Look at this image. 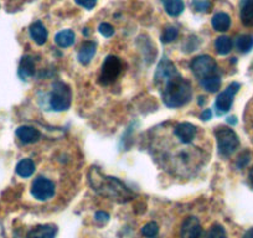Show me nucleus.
<instances>
[{
    "label": "nucleus",
    "instance_id": "16",
    "mask_svg": "<svg viewBox=\"0 0 253 238\" xmlns=\"http://www.w3.org/2000/svg\"><path fill=\"white\" fill-rule=\"evenodd\" d=\"M241 21L245 26H253V0H243L241 4Z\"/></svg>",
    "mask_w": 253,
    "mask_h": 238
},
{
    "label": "nucleus",
    "instance_id": "6",
    "mask_svg": "<svg viewBox=\"0 0 253 238\" xmlns=\"http://www.w3.org/2000/svg\"><path fill=\"white\" fill-rule=\"evenodd\" d=\"M56 193L55 184L43 176L36 177L31 185V195L39 201H46L53 198Z\"/></svg>",
    "mask_w": 253,
    "mask_h": 238
},
{
    "label": "nucleus",
    "instance_id": "12",
    "mask_svg": "<svg viewBox=\"0 0 253 238\" xmlns=\"http://www.w3.org/2000/svg\"><path fill=\"white\" fill-rule=\"evenodd\" d=\"M16 137L24 144H34L40 139V132L33 127L23 125V127H19L16 129Z\"/></svg>",
    "mask_w": 253,
    "mask_h": 238
},
{
    "label": "nucleus",
    "instance_id": "1",
    "mask_svg": "<svg viewBox=\"0 0 253 238\" xmlns=\"http://www.w3.org/2000/svg\"><path fill=\"white\" fill-rule=\"evenodd\" d=\"M155 84L159 88L163 102L169 108H179L189 103L193 97V87L177 72L168 58H163L155 72Z\"/></svg>",
    "mask_w": 253,
    "mask_h": 238
},
{
    "label": "nucleus",
    "instance_id": "32",
    "mask_svg": "<svg viewBox=\"0 0 253 238\" xmlns=\"http://www.w3.org/2000/svg\"><path fill=\"white\" fill-rule=\"evenodd\" d=\"M108 217H109V216L107 215L106 212H97L96 213V220L97 221H102V222H106V221H108Z\"/></svg>",
    "mask_w": 253,
    "mask_h": 238
},
{
    "label": "nucleus",
    "instance_id": "19",
    "mask_svg": "<svg viewBox=\"0 0 253 238\" xmlns=\"http://www.w3.org/2000/svg\"><path fill=\"white\" fill-rule=\"evenodd\" d=\"M231 26V18L225 13H217L212 18V28L215 29L216 31H220V33H223V31L228 30Z\"/></svg>",
    "mask_w": 253,
    "mask_h": 238
},
{
    "label": "nucleus",
    "instance_id": "21",
    "mask_svg": "<svg viewBox=\"0 0 253 238\" xmlns=\"http://www.w3.org/2000/svg\"><path fill=\"white\" fill-rule=\"evenodd\" d=\"M215 46H216V51H217L220 55L223 56L231 52L233 43H232V40H231V38L223 35V36H220V38H217V40H216L215 42Z\"/></svg>",
    "mask_w": 253,
    "mask_h": 238
},
{
    "label": "nucleus",
    "instance_id": "25",
    "mask_svg": "<svg viewBox=\"0 0 253 238\" xmlns=\"http://www.w3.org/2000/svg\"><path fill=\"white\" fill-rule=\"evenodd\" d=\"M177 35H179V31H177V29L174 28V26H169V28L165 29L164 33L162 34V41L163 42H167V43L172 42V41L177 38Z\"/></svg>",
    "mask_w": 253,
    "mask_h": 238
},
{
    "label": "nucleus",
    "instance_id": "2",
    "mask_svg": "<svg viewBox=\"0 0 253 238\" xmlns=\"http://www.w3.org/2000/svg\"><path fill=\"white\" fill-rule=\"evenodd\" d=\"M89 181L97 193L109 198L111 200L118 201V202L132 200L133 193L122 181H119L116 177L104 176L98 169L91 170Z\"/></svg>",
    "mask_w": 253,
    "mask_h": 238
},
{
    "label": "nucleus",
    "instance_id": "35",
    "mask_svg": "<svg viewBox=\"0 0 253 238\" xmlns=\"http://www.w3.org/2000/svg\"><path fill=\"white\" fill-rule=\"evenodd\" d=\"M233 119H235L233 117H230V118H228V123H232V124L233 123H236V120H233Z\"/></svg>",
    "mask_w": 253,
    "mask_h": 238
},
{
    "label": "nucleus",
    "instance_id": "23",
    "mask_svg": "<svg viewBox=\"0 0 253 238\" xmlns=\"http://www.w3.org/2000/svg\"><path fill=\"white\" fill-rule=\"evenodd\" d=\"M236 47L240 52H250L253 47V38L251 35H240L236 40Z\"/></svg>",
    "mask_w": 253,
    "mask_h": 238
},
{
    "label": "nucleus",
    "instance_id": "17",
    "mask_svg": "<svg viewBox=\"0 0 253 238\" xmlns=\"http://www.w3.org/2000/svg\"><path fill=\"white\" fill-rule=\"evenodd\" d=\"M165 11L171 16H177L184 11L185 5L182 0H162Z\"/></svg>",
    "mask_w": 253,
    "mask_h": 238
},
{
    "label": "nucleus",
    "instance_id": "9",
    "mask_svg": "<svg viewBox=\"0 0 253 238\" xmlns=\"http://www.w3.org/2000/svg\"><path fill=\"white\" fill-rule=\"evenodd\" d=\"M203 227L195 216H190L182 222L181 226V238H201Z\"/></svg>",
    "mask_w": 253,
    "mask_h": 238
},
{
    "label": "nucleus",
    "instance_id": "8",
    "mask_svg": "<svg viewBox=\"0 0 253 238\" xmlns=\"http://www.w3.org/2000/svg\"><path fill=\"white\" fill-rule=\"evenodd\" d=\"M238 89H240V84L236 83V82H233V83H231L230 86H228L227 88L222 92V93L218 94L217 99H216V103H215L216 111H217L218 114H223V113H226V112L230 111L231 106H232V103H233V98H235V96H236V93L238 92Z\"/></svg>",
    "mask_w": 253,
    "mask_h": 238
},
{
    "label": "nucleus",
    "instance_id": "18",
    "mask_svg": "<svg viewBox=\"0 0 253 238\" xmlns=\"http://www.w3.org/2000/svg\"><path fill=\"white\" fill-rule=\"evenodd\" d=\"M55 42L60 47L66 48L74 45L75 42V33L72 30H62L55 36Z\"/></svg>",
    "mask_w": 253,
    "mask_h": 238
},
{
    "label": "nucleus",
    "instance_id": "7",
    "mask_svg": "<svg viewBox=\"0 0 253 238\" xmlns=\"http://www.w3.org/2000/svg\"><path fill=\"white\" fill-rule=\"evenodd\" d=\"M122 70V62L116 56H108L104 60L103 66H102L101 76H99V82L102 84H111L113 83L119 76Z\"/></svg>",
    "mask_w": 253,
    "mask_h": 238
},
{
    "label": "nucleus",
    "instance_id": "26",
    "mask_svg": "<svg viewBox=\"0 0 253 238\" xmlns=\"http://www.w3.org/2000/svg\"><path fill=\"white\" fill-rule=\"evenodd\" d=\"M158 232H159V227H158V225L155 222L147 223V225L143 226V228H142L143 236H144V237H148V238L155 237V236L158 235Z\"/></svg>",
    "mask_w": 253,
    "mask_h": 238
},
{
    "label": "nucleus",
    "instance_id": "34",
    "mask_svg": "<svg viewBox=\"0 0 253 238\" xmlns=\"http://www.w3.org/2000/svg\"><path fill=\"white\" fill-rule=\"evenodd\" d=\"M250 181H251V184L253 185V167L251 169V171H250Z\"/></svg>",
    "mask_w": 253,
    "mask_h": 238
},
{
    "label": "nucleus",
    "instance_id": "30",
    "mask_svg": "<svg viewBox=\"0 0 253 238\" xmlns=\"http://www.w3.org/2000/svg\"><path fill=\"white\" fill-rule=\"evenodd\" d=\"M248 161H250V153H248V152H243L242 154H241L240 157H238L237 166L238 167L246 166V165L248 164Z\"/></svg>",
    "mask_w": 253,
    "mask_h": 238
},
{
    "label": "nucleus",
    "instance_id": "28",
    "mask_svg": "<svg viewBox=\"0 0 253 238\" xmlns=\"http://www.w3.org/2000/svg\"><path fill=\"white\" fill-rule=\"evenodd\" d=\"M99 33L104 36V38H111L112 35L114 34V28L111 25V24L107 23H102L98 28Z\"/></svg>",
    "mask_w": 253,
    "mask_h": 238
},
{
    "label": "nucleus",
    "instance_id": "20",
    "mask_svg": "<svg viewBox=\"0 0 253 238\" xmlns=\"http://www.w3.org/2000/svg\"><path fill=\"white\" fill-rule=\"evenodd\" d=\"M35 172V164L31 159H23L16 165V174L21 177H30Z\"/></svg>",
    "mask_w": 253,
    "mask_h": 238
},
{
    "label": "nucleus",
    "instance_id": "5",
    "mask_svg": "<svg viewBox=\"0 0 253 238\" xmlns=\"http://www.w3.org/2000/svg\"><path fill=\"white\" fill-rule=\"evenodd\" d=\"M191 70L199 82H203L210 77L215 76L218 74V67L216 61L211 56L201 55L195 57L191 61Z\"/></svg>",
    "mask_w": 253,
    "mask_h": 238
},
{
    "label": "nucleus",
    "instance_id": "22",
    "mask_svg": "<svg viewBox=\"0 0 253 238\" xmlns=\"http://www.w3.org/2000/svg\"><path fill=\"white\" fill-rule=\"evenodd\" d=\"M200 84H201V87L205 89V91L210 92V93H215V92H217L221 87L220 74L215 75V76H212V77H210V79H205V81L200 82Z\"/></svg>",
    "mask_w": 253,
    "mask_h": 238
},
{
    "label": "nucleus",
    "instance_id": "33",
    "mask_svg": "<svg viewBox=\"0 0 253 238\" xmlns=\"http://www.w3.org/2000/svg\"><path fill=\"white\" fill-rule=\"evenodd\" d=\"M243 238H253V227L250 228V230L243 235Z\"/></svg>",
    "mask_w": 253,
    "mask_h": 238
},
{
    "label": "nucleus",
    "instance_id": "4",
    "mask_svg": "<svg viewBox=\"0 0 253 238\" xmlns=\"http://www.w3.org/2000/svg\"><path fill=\"white\" fill-rule=\"evenodd\" d=\"M216 140H217L218 153L223 157H230L236 152L240 145L237 134L232 129L227 127H218L215 130Z\"/></svg>",
    "mask_w": 253,
    "mask_h": 238
},
{
    "label": "nucleus",
    "instance_id": "24",
    "mask_svg": "<svg viewBox=\"0 0 253 238\" xmlns=\"http://www.w3.org/2000/svg\"><path fill=\"white\" fill-rule=\"evenodd\" d=\"M205 238H227V233H226V230L222 226L215 223V225L209 228Z\"/></svg>",
    "mask_w": 253,
    "mask_h": 238
},
{
    "label": "nucleus",
    "instance_id": "11",
    "mask_svg": "<svg viewBox=\"0 0 253 238\" xmlns=\"http://www.w3.org/2000/svg\"><path fill=\"white\" fill-rule=\"evenodd\" d=\"M57 228L55 225H39L31 228L26 238H55Z\"/></svg>",
    "mask_w": 253,
    "mask_h": 238
},
{
    "label": "nucleus",
    "instance_id": "14",
    "mask_svg": "<svg viewBox=\"0 0 253 238\" xmlns=\"http://www.w3.org/2000/svg\"><path fill=\"white\" fill-rule=\"evenodd\" d=\"M18 74L19 77L21 79H24V81H26L31 76H34V74H35V61H34L33 57H30V56H24L21 58Z\"/></svg>",
    "mask_w": 253,
    "mask_h": 238
},
{
    "label": "nucleus",
    "instance_id": "13",
    "mask_svg": "<svg viewBox=\"0 0 253 238\" xmlns=\"http://www.w3.org/2000/svg\"><path fill=\"white\" fill-rule=\"evenodd\" d=\"M97 43L92 42V41H86L82 43L79 51V60L82 65H88L91 62L92 58L96 55Z\"/></svg>",
    "mask_w": 253,
    "mask_h": 238
},
{
    "label": "nucleus",
    "instance_id": "3",
    "mask_svg": "<svg viewBox=\"0 0 253 238\" xmlns=\"http://www.w3.org/2000/svg\"><path fill=\"white\" fill-rule=\"evenodd\" d=\"M72 93L70 87L63 82L57 81L52 84L50 94V107L56 112L66 111L71 106Z\"/></svg>",
    "mask_w": 253,
    "mask_h": 238
},
{
    "label": "nucleus",
    "instance_id": "15",
    "mask_svg": "<svg viewBox=\"0 0 253 238\" xmlns=\"http://www.w3.org/2000/svg\"><path fill=\"white\" fill-rule=\"evenodd\" d=\"M29 30H30V36L38 45L42 46L46 42V40H47V30H46V28L41 21H35V23L31 24Z\"/></svg>",
    "mask_w": 253,
    "mask_h": 238
},
{
    "label": "nucleus",
    "instance_id": "27",
    "mask_svg": "<svg viewBox=\"0 0 253 238\" xmlns=\"http://www.w3.org/2000/svg\"><path fill=\"white\" fill-rule=\"evenodd\" d=\"M193 8L199 13H205V11H210L211 3L209 0H195L193 1Z\"/></svg>",
    "mask_w": 253,
    "mask_h": 238
},
{
    "label": "nucleus",
    "instance_id": "29",
    "mask_svg": "<svg viewBox=\"0 0 253 238\" xmlns=\"http://www.w3.org/2000/svg\"><path fill=\"white\" fill-rule=\"evenodd\" d=\"M75 1H76V4H79L80 6L87 9V10H92L97 4V0H75Z\"/></svg>",
    "mask_w": 253,
    "mask_h": 238
},
{
    "label": "nucleus",
    "instance_id": "10",
    "mask_svg": "<svg viewBox=\"0 0 253 238\" xmlns=\"http://www.w3.org/2000/svg\"><path fill=\"white\" fill-rule=\"evenodd\" d=\"M198 134V128L190 123H180L175 128V135L182 144H190Z\"/></svg>",
    "mask_w": 253,
    "mask_h": 238
},
{
    "label": "nucleus",
    "instance_id": "31",
    "mask_svg": "<svg viewBox=\"0 0 253 238\" xmlns=\"http://www.w3.org/2000/svg\"><path fill=\"white\" fill-rule=\"evenodd\" d=\"M211 117H212V112H211V109H205V111L201 113L200 118L203 119V120H209V119H211Z\"/></svg>",
    "mask_w": 253,
    "mask_h": 238
}]
</instances>
